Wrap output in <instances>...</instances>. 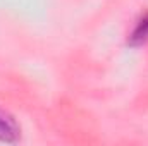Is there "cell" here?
Returning a JSON list of instances; mask_svg holds the SVG:
<instances>
[{
    "label": "cell",
    "mask_w": 148,
    "mask_h": 146,
    "mask_svg": "<svg viewBox=\"0 0 148 146\" xmlns=\"http://www.w3.org/2000/svg\"><path fill=\"white\" fill-rule=\"evenodd\" d=\"M21 138V127L16 119L0 110V143H17Z\"/></svg>",
    "instance_id": "cell-1"
},
{
    "label": "cell",
    "mask_w": 148,
    "mask_h": 146,
    "mask_svg": "<svg viewBox=\"0 0 148 146\" xmlns=\"http://www.w3.org/2000/svg\"><path fill=\"white\" fill-rule=\"evenodd\" d=\"M127 43H129L131 46H141V45L148 43V16L141 17V19L138 21V24L134 26L133 33L129 35Z\"/></svg>",
    "instance_id": "cell-2"
}]
</instances>
